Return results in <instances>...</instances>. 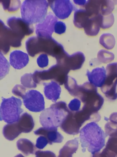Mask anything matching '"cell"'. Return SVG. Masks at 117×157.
<instances>
[{"label": "cell", "instance_id": "obj_36", "mask_svg": "<svg viewBox=\"0 0 117 157\" xmlns=\"http://www.w3.org/2000/svg\"><path fill=\"white\" fill-rule=\"evenodd\" d=\"M36 157H56L55 154L50 151H38L35 153Z\"/></svg>", "mask_w": 117, "mask_h": 157}, {"label": "cell", "instance_id": "obj_5", "mask_svg": "<svg viewBox=\"0 0 117 157\" xmlns=\"http://www.w3.org/2000/svg\"><path fill=\"white\" fill-rule=\"evenodd\" d=\"M48 2L46 0H25L21 8L23 20L29 24L41 22L45 18Z\"/></svg>", "mask_w": 117, "mask_h": 157}, {"label": "cell", "instance_id": "obj_15", "mask_svg": "<svg viewBox=\"0 0 117 157\" xmlns=\"http://www.w3.org/2000/svg\"><path fill=\"white\" fill-rule=\"evenodd\" d=\"M34 132L36 135L45 137L50 144L53 143H61L63 139V136L58 132L57 128L41 127Z\"/></svg>", "mask_w": 117, "mask_h": 157}, {"label": "cell", "instance_id": "obj_27", "mask_svg": "<svg viewBox=\"0 0 117 157\" xmlns=\"http://www.w3.org/2000/svg\"><path fill=\"white\" fill-rule=\"evenodd\" d=\"M20 81L21 84L25 87L31 88L37 86V84L33 80L32 74L31 73L23 75L21 77Z\"/></svg>", "mask_w": 117, "mask_h": 157}, {"label": "cell", "instance_id": "obj_14", "mask_svg": "<svg viewBox=\"0 0 117 157\" xmlns=\"http://www.w3.org/2000/svg\"><path fill=\"white\" fill-rule=\"evenodd\" d=\"M7 25L14 32L23 38L25 35L32 33L34 29L27 22L23 19L12 17L9 18L7 22Z\"/></svg>", "mask_w": 117, "mask_h": 157}, {"label": "cell", "instance_id": "obj_33", "mask_svg": "<svg viewBox=\"0 0 117 157\" xmlns=\"http://www.w3.org/2000/svg\"><path fill=\"white\" fill-rule=\"evenodd\" d=\"M37 63L38 66L41 68L47 66L48 64V60L47 56L45 54L40 55L37 59Z\"/></svg>", "mask_w": 117, "mask_h": 157}, {"label": "cell", "instance_id": "obj_30", "mask_svg": "<svg viewBox=\"0 0 117 157\" xmlns=\"http://www.w3.org/2000/svg\"><path fill=\"white\" fill-rule=\"evenodd\" d=\"M105 148L115 153L117 156V136L110 137Z\"/></svg>", "mask_w": 117, "mask_h": 157}, {"label": "cell", "instance_id": "obj_2", "mask_svg": "<svg viewBox=\"0 0 117 157\" xmlns=\"http://www.w3.org/2000/svg\"><path fill=\"white\" fill-rule=\"evenodd\" d=\"M26 46L28 54L31 56L44 52L55 57L56 61L67 54L63 46L51 37H30L26 42Z\"/></svg>", "mask_w": 117, "mask_h": 157}, {"label": "cell", "instance_id": "obj_26", "mask_svg": "<svg viewBox=\"0 0 117 157\" xmlns=\"http://www.w3.org/2000/svg\"><path fill=\"white\" fill-rule=\"evenodd\" d=\"M3 9L9 11H15L19 8L20 2L19 0H1Z\"/></svg>", "mask_w": 117, "mask_h": 157}, {"label": "cell", "instance_id": "obj_8", "mask_svg": "<svg viewBox=\"0 0 117 157\" xmlns=\"http://www.w3.org/2000/svg\"><path fill=\"white\" fill-rule=\"evenodd\" d=\"M106 71L105 81L101 89L107 98L114 100L117 98V62L108 64L106 67Z\"/></svg>", "mask_w": 117, "mask_h": 157}, {"label": "cell", "instance_id": "obj_12", "mask_svg": "<svg viewBox=\"0 0 117 157\" xmlns=\"http://www.w3.org/2000/svg\"><path fill=\"white\" fill-rule=\"evenodd\" d=\"M85 60L83 54L80 52L71 55L67 54L64 57L57 61V64L61 65L69 70L79 69L82 66Z\"/></svg>", "mask_w": 117, "mask_h": 157}, {"label": "cell", "instance_id": "obj_23", "mask_svg": "<svg viewBox=\"0 0 117 157\" xmlns=\"http://www.w3.org/2000/svg\"><path fill=\"white\" fill-rule=\"evenodd\" d=\"M90 17L85 9L76 10L74 13L73 23L77 28H83L86 22Z\"/></svg>", "mask_w": 117, "mask_h": 157}, {"label": "cell", "instance_id": "obj_17", "mask_svg": "<svg viewBox=\"0 0 117 157\" xmlns=\"http://www.w3.org/2000/svg\"><path fill=\"white\" fill-rule=\"evenodd\" d=\"M10 63L14 68L20 69L25 67L29 62L27 55L23 52L16 50L12 52L9 56Z\"/></svg>", "mask_w": 117, "mask_h": 157}, {"label": "cell", "instance_id": "obj_24", "mask_svg": "<svg viewBox=\"0 0 117 157\" xmlns=\"http://www.w3.org/2000/svg\"><path fill=\"white\" fill-rule=\"evenodd\" d=\"M100 44L107 49H111L115 44V40L114 36L110 33L102 34L99 39Z\"/></svg>", "mask_w": 117, "mask_h": 157}, {"label": "cell", "instance_id": "obj_39", "mask_svg": "<svg viewBox=\"0 0 117 157\" xmlns=\"http://www.w3.org/2000/svg\"></svg>", "mask_w": 117, "mask_h": 157}, {"label": "cell", "instance_id": "obj_35", "mask_svg": "<svg viewBox=\"0 0 117 157\" xmlns=\"http://www.w3.org/2000/svg\"><path fill=\"white\" fill-rule=\"evenodd\" d=\"M48 143L46 138L43 136H40L37 140L35 146L39 149H42Z\"/></svg>", "mask_w": 117, "mask_h": 157}, {"label": "cell", "instance_id": "obj_22", "mask_svg": "<svg viewBox=\"0 0 117 157\" xmlns=\"http://www.w3.org/2000/svg\"><path fill=\"white\" fill-rule=\"evenodd\" d=\"M19 150L26 155L28 156L34 153L35 147L34 144L30 140L25 138H21L16 143Z\"/></svg>", "mask_w": 117, "mask_h": 157}, {"label": "cell", "instance_id": "obj_34", "mask_svg": "<svg viewBox=\"0 0 117 157\" xmlns=\"http://www.w3.org/2000/svg\"><path fill=\"white\" fill-rule=\"evenodd\" d=\"M66 30V26L64 23L60 21L56 22L54 28V31L55 33L61 34L64 33Z\"/></svg>", "mask_w": 117, "mask_h": 157}, {"label": "cell", "instance_id": "obj_29", "mask_svg": "<svg viewBox=\"0 0 117 157\" xmlns=\"http://www.w3.org/2000/svg\"><path fill=\"white\" fill-rule=\"evenodd\" d=\"M0 78H3L9 72V65L5 58L0 53Z\"/></svg>", "mask_w": 117, "mask_h": 157}, {"label": "cell", "instance_id": "obj_16", "mask_svg": "<svg viewBox=\"0 0 117 157\" xmlns=\"http://www.w3.org/2000/svg\"><path fill=\"white\" fill-rule=\"evenodd\" d=\"M86 75L89 82L96 87H101L104 84L106 71L104 67H97L91 71L87 70Z\"/></svg>", "mask_w": 117, "mask_h": 157}, {"label": "cell", "instance_id": "obj_4", "mask_svg": "<svg viewBox=\"0 0 117 157\" xmlns=\"http://www.w3.org/2000/svg\"><path fill=\"white\" fill-rule=\"evenodd\" d=\"M69 111L65 102H56L42 111L40 116V122L44 127L57 128L60 126Z\"/></svg>", "mask_w": 117, "mask_h": 157}, {"label": "cell", "instance_id": "obj_9", "mask_svg": "<svg viewBox=\"0 0 117 157\" xmlns=\"http://www.w3.org/2000/svg\"><path fill=\"white\" fill-rule=\"evenodd\" d=\"M23 38L6 26L0 20V49L3 53L5 54L9 51L10 46L20 47Z\"/></svg>", "mask_w": 117, "mask_h": 157}, {"label": "cell", "instance_id": "obj_37", "mask_svg": "<svg viewBox=\"0 0 117 157\" xmlns=\"http://www.w3.org/2000/svg\"><path fill=\"white\" fill-rule=\"evenodd\" d=\"M74 2L76 4L79 5L83 6L85 5L87 1L86 0H73Z\"/></svg>", "mask_w": 117, "mask_h": 157}, {"label": "cell", "instance_id": "obj_19", "mask_svg": "<svg viewBox=\"0 0 117 157\" xmlns=\"http://www.w3.org/2000/svg\"><path fill=\"white\" fill-rule=\"evenodd\" d=\"M101 19L100 14L89 17L83 27L87 35L95 36L98 34L100 29Z\"/></svg>", "mask_w": 117, "mask_h": 157}, {"label": "cell", "instance_id": "obj_25", "mask_svg": "<svg viewBox=\"0 0 117 157\" xmlns=\"http://www.w3.org/2000/svg\"><path fill=\"white\" fill-rule=\"evenodd\" d=\"M97 58L100 62L107 63L113 60L114 55L112 52L102 49L98 52Z\"/></svg>", "mask_w": 117, "mask_h": 157}, {"label": "cell", "instance_id": "obj_21", "mask_svg": "<svg viewBox=\"0 0 117 157\" xmlns=\"http://www.w3.org/2000/svg\"><path fill=\"white\" fill-rule=\"evenodd\" d=\"M22 133L17 122L8 124L3 129V133L5 138L9 140H12Z\"/></svg>", "mask_w": 117, "mask_h": 157}, {"label": "cell", "instance_id": "obj_38", "mask_svg": "<svg viewBox=\"0 0 117 157\" xmlns=\"http://www.w3.org/2000/svg\"><path fill=\"white\" fill-rule=\"evenodd\" d=\"M14 157H24L23 155L21 154H19L15 156Z\"/></svg>", "mask_w": 117, "mask_h": 157}, {"label": "cell", "instance_id": "obj_10", "mask_svg": "<svg viewBox=\"0 0 117 157\" xmlns=\"http://www.w3.org/2000/svg\"><path fill=\"white\" fill-rule=\"evenodd\" d=\"M22 99L24 105L30 111L39 112L44 109V97L38 91L35 90L28 91Z\"/></svg>", "mask_w": 117, "mask_h": 157}, {"label": "cell", "instance_id": "obj_1", "mask_svg": "<svg viewBox=\"0 0 117 157\" xmlns=\"http://www.w3.org/2000/svg\"><path fill=\"white\" fill-rule=\"evenodd\" d=\"M79 133L83 152L87 150L94 155L100 151L105 146V140L107 135L95 122L87 124Z\"/></svg>", "mask_w": 117, "mask_h": 157}, {"label": "cell", "instance_id": "obj_31", "mask_svg": "<svg viewBox=\"0 0 117 157\" xmlns=\"http://www.w3.org/2000/svg\"><path fill=\"white\" fill-rule=\"evenodd\" d=\"M26 89L23 86L16 85L12 90V93L15 95L23 98L26 94Z\"/></svg>", "mask_w": 117, "mask_h": 157}, {"label": "cell", "instance_id": "obj_3", "mask_svg": "<svg viewBox=\"0 0 117 157\" xmlns=\"http://www.w3.org/2000/svg\"><path fill=\"white\" fill-rule=\"evenodd\" d=\"M70 94L79 98L83 103L82 108L93 115L98 114V112L104 102L103 98L98 93L97 87L89 82L81 85L76 84Z\"/></svg>", "mask_w": 117, "mask_h": 157}, {"label": "cell", "instance_id": "obj_11", "mask_svg": "<svg viewBox=\"0 0 117 157\" xmlns=\"http://www.w3.org/2000/svg\"><path fill=\"white\" fill-rule=\"evenodd\" d=\"M55 15L60 19H65L69 17L75 8L69 0L48 1Z\"/></svg>", "mask_w": 117, "mask_h": 157}, {"label": "cell", "instance_id": "obj_6", "mask_svg": "<svg viewBox=\"0 0 117 157\" xmlns=\"http://www.w3.org/2000/svg\"><path fill=\"white\" fill-rule=\"evenodd\" d=\"M69 71L64 67L56 64L48 70L35 71L32 74L33 79L36 84H40L45 81L51 80L60 85H62L65 82Z\"/></svg>", "mask_w": 117, "mask_h": 157}, {"label": "cell", "instance_id": "obj_18", "mask_svg": "<svg viewBox=\"0 0 117 157\" xmlns=\"http://www.w3.org/2000/svg\"><path fill=\"white\" fill-rule=\"evenodd\" d=\"M44 92L46 98L53 102L56 101L60 98L61 88L57 82L51 81L50 82H44Z\"/></svg>", "mask_w": 117, "mask_h": 157}, {"label": "cell", "instance_id": "obj_20", "mask_svg": "<svg viewBox=\"0 0 117 157\" xmlns=\"http://www.w3.org/2000/svg\"><path fill=\"white\" fill-rule=\"evenodd\" d=\"M17 122L22 132H29L33 130L34 126V121L32 116L27 113L20 116Z\"/></svg>", "mask_w": 117, "mask_h": 157}, {"label": "cell", "instance_id": "obj_28", "mask_svg": "<svg viewBox=\"0 0 117 157\" xmlns=\"http://www.w3.org/2000/svg\"><path fill=\"white\" fill-rule=\"evenodd\" d=\"M114 21V17L112 13L106 16L101 15L100 27L105 29L112 26Z\"/></svg>", "mask_w": 117, "mask_h": 157}, {"label": "cell", "instance_id": "obj_32", "mask_svg": "<svg viewBox=\"0 0 117 157\" xmlns=\"http://www.w3.org/2000/svg\"><path fill=\"white\" fill-rule=\"evenodd\" d=\"M81 101L77 98L72 100L68 105V107L70 110L72 112H76L80 110Z\"/></svg>", "mask_w": 117, "mask_h": 157}, {"label": "cell", "instance_id": "obj_13", "mask_svg": "<svg viewBox=\"0 0 117 157\" xmlns=\"http://www.w3.org/2000/svg\"><path fill=\"white\" fill-rule=\"evenodd\" d=\"M57 21V17L50 13L43 21L36 25V32L37 36L51 37V34L54 31L55 25Z\"/></svg>", "mask_w": 117, "mask_h": 157}, {"label": "cell", "instance_id": "obj_7", "mask_svg": "<svg viewBox=\"0 0 117 157\" xmlns=\"http://www.w3.org/2000/svg\"><path fill=\"white\" fill-rule=\"evenodd\" d=\"M22 101L14 97L5 98H2L0 106V120L8 124L17 121L23 110L21 108Z\"/></svg>", "mask_w": 117, "mask_h": 157}]
</instances>
